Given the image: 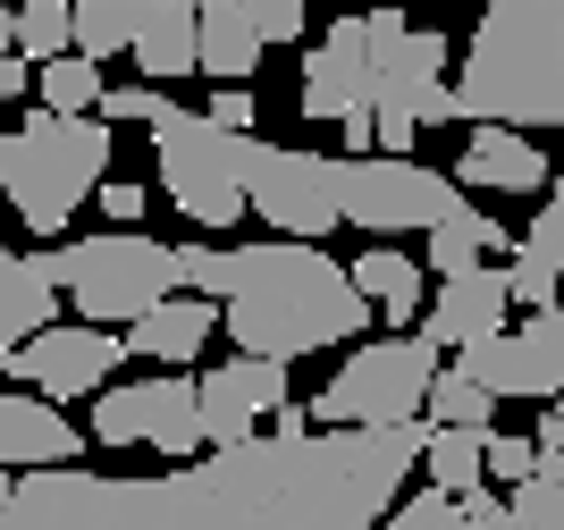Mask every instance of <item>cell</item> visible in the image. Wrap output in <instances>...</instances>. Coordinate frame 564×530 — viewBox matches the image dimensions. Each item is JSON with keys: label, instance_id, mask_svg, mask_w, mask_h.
<instances>
[{"label": "cell", "instance_id": "8fae6325", "mask_svg": "<svg viewBox=\"0 0 564 530\" xmlns=\"http://www.w3.org/2000/svg\"><path fill=\"white\" fill-rule=\"evenodd\" d=\"M455 363L480 379V388L497 396V404H540V396L564 388V295L540 303L522 328H489V337H471V346H455Z\"/></svg>", "mask_w": 564, "mask_h": 530}, {"label": "cell", "instance_id": "cb8c5ba5", "mask_svg": "<svg viewBox=\"0 0 564 530\" xmlns=\"http://www.w3.org/2000/svg\"><path fill=\"white\" fill-rule=\"evenodd\" d=\"M480 430H489V421H480ZM480 430H464V421H430L422 463H413V472H430V488H471V480H489V472H480Z\"/></svg>", "mask_w": 564, "mask_h": 530}, {"label": "cell", "instance_id": "74e56055", "mask_svg": "<svg viewBox=\"0 0 564 530\" xmlns=\"http://www.w3.org/2000/svg\"><path fill=\"white\" fill-rule=\"evenodd\" d=\"M556 9H564V0H556Z\"/></svg>", "mask_w": 564, "mask_h": 530}, {"label": "cell", "instance_id": "603a6c76", "mask_svg": "<svg viewBox=\"0 0 564 530\" xmlns=\"http://www.w3.org/2000/svg\"><path fill=\"white\" fill-rule=\"evenodd\" d=\"M506 530H564V446L506 488Z\"/></svg>", "mask_w": 564, "mask_h": 530}, {"label": "cell", "instance_id": "4316f807", "mask_svg": "<svg viewBox=\"0 0 564 530\" xmlns=\"http://www.w3.org/2000/svg\"><path fill=\"white\" fill-rule=\"evenodd\" d=\"M9 51H18L25 68L51 60V51H68V0H25V9H9Z\"/></svg>", "mask_w": 564, "mask_h": 530}, {"label": "cell", "instance_id": "7c38bea8", "mask_svg": "<svg viewBox=\"0 0 564 530\" xmlns=\"http://www.w3.org/2000/svg\"><path fill=\"white\" fill-rule=\"evenodd\" d=\"M118 363H127V337H110L101 321H76V328L43 321V328H25L18 346L0 354V370H18V388L51 396V404H68V396H94Z\"/></svg>", "mask_w": 564, "mask_h": 530}, {"label": "cell", "instance_id": "4dcf8cb0", "mask_svg": "<svg viewBox=\"0 0 564 530\" xmlns=\"http://www.w3.org/2000/svg\"><path fill=\"white\" fill-rule=\"evenodd\" d=\"M94 110L110 118V127H118V118H152V110H161V85H152V76H143V85H101Z\"/></svg>", "mask_w": 564, "mask_h": 530}, {"label": "cell", "instance_id": "2e32d148", "mask_svg": "<svg viewBox=\"0 0 564 530\" xmlns=\"http://www.w3.org/2000/svg\"><path fill=\"white\" fill-rule=\"evenodd\" d=\"M212 328H219V303L212 295L169 286L161 303H143L135 321H127V354H143V363H161V370H186L194 354L212 346Z\"/></svg>", "mask_w": 564, "mask_h": 530}, {"label": "cell", "instance_id": "836d02e7", "mask_svg": "<svg viewBox=\"0 0 564 530\" xmlns=\"http://www.w3.org/2000/svg\"><path fill=\"white\" fill-rule=\"evenodd\" d=\"M540 404H547V413H540V430H531V439H540V455H556V446H564V388L540 396Z\"/></svg>", "mask_w": 564, "mask_h": 530}, {"label": "cell", "instance_id": "6da1fadb", "mask_svg": "<svg viewBox=\"0 0 564 530\" xmlns=\"http://www.w3.org/2000/svg\"><path fill=\"white\" fill-rule=\"evenodd\" d=\"M430 413L321 421L286 396L253 439L212 446L161 480H94L76 463H25L9 488L18 530H371L422 463Z\"/></svg>", "mask_w": 564, "mask_h": 530}, {"label": "cell", "instance_id": "52a82bcc", "mask_svg": "<svg viewBox=\"0 0 564 530\" xmlns=\"http://www.w3.org/2000/svg\"><path fill=\"white\" fill-rule=\"evenodd\" d=\"M329 185H337V219H354L371 236H404L464 210V185L404 161V152H346V161H329Z\"/></svg>", "mask_w": 564, "mask_h": 530}, {"label": "cell", "instance_id": "5b68a950", "mask_svg": "<svg viewBox=\"0 0 564 530\" xmlns=\"http://www.w3.org/2000/svg\"><path fill=\"white\" fill-rule=\"evenodd\" d=\"M51 278H59V303H76L85 321L101 328H127L143 303H161L177 286V253H169L161 236H68L59 253H51Z\"/></svg>", "mask_w": 564, "mask_h": 530}, {"label": "cell", "instance_id": "9c48e42d", "mask_svg": "<svg viewBox=\"0 0 564 530\" xmlns=\"http://www.w3.org/2000/svg\"><path fill=\"white\" fill-rule=\"evenodd\" d=\"M430 370H438V346H430V337H404V328L397 337H371V346H354L346 370L321 388L312 421H404V413H422Z\"/></svg>", "mask_w": 564, "mask_h": 530}, {"label": "cell", "instance_id": "8992f818", "mask_svg": "<svg viewBox=\"0 0 564 530\" xmlns=\"http://www.w3.org/2000/svg\"><path fill=\"white\" fill-rule=\"evenodd\" d=\"M143 127H152V161H161L169 203L212 236L236 228V219H245V185H236V136H245V127H219V118L177 110V101H161Z\"/></svg>", "mask_w": 564, "mask_h": 530}, {"label": "cell", "instance_id": "9a60e30c", "mask_svg": "<svg viewBox=\"0 0 564 530\" xmlns=\"http://www.w3.org/2000/svg\"><path fill=\"white\" fill-rule=\"evenodd\" d=\"M556 169L540 161L531 127H506V118H471V143L455 161V185L464 194H547Z\"/></svg>", "mask_w": 564, "mask_h": 530}, {"label": "cell", "instance_id": "44dd1931", "mask_svg": "<svg viewBox=\"0 0 564 530\" xmlns=\"http://www.w3.org/2000/svg\"><path fill=\"white\" fill-rule=\"evenodd\" d=\"M346 278L362 286V303H371V312H379L388 328H413V312H422V295H430V286H422V261L388 253V245H371V253L354 261Z\"/></svg>", "mask_w": 564, "mask_h": 530}, {"label": "cell", "instance_id": "f546056e", "mask_svg": "<svg viewBox=\"0 0 564 530\" xmlns=\"http://www.w3.org/2000/svg\"><path fill=\"white\" fill-rule=\"evenodd\" d=\"M379 522H397V530H447V522H455V488H422L413 506L397 497V506L379 513Z\"/></svg>", "mask_w": 564, "mask_h": 530}, {"label": "cell", "instance_id": "8d00e7d4", "mask_svg": "<svg viewBox=\"0 0 564 530\" xmlns=\"http://www.w3.org/2000/svg\"><path fill=\"white\" fill-rule=\"evenodd\" d=\"M0 210H9V203H0Z\"/></svg>", "mask_w": 564, "mask_h": 530}, {"label": "cell", "instance_id": "30bf717a", "mask_svg": "<svg viewBox=\"0 0 564 530\" xmlns=\"http://www.w3.org/2000/svg\"><path fill=\"white\" fill-rule=\"evenodd\" d=\"M101 446H152V455L186 463L203 455V413H194V379H127V388H94V430Z\"/></svg>", "mask_w": 564, "mask_h": 530}, {"label": "cell", "instance_id": "ffe728a7", "mask_svg": "<svg viewBox=\"0 0 564 530\" xmlns=\"http://www.w3.org/2000/svg\"><path fill=\"white\" fill-rule=\"evenodd\" d=\"M194 68L219 76V85H228V76H245V85H253V68H261V34L236 18L228 0H194Z\"/></svg>", "mask_w": 564, "mask_h": 530}, {"label": "cell", "instance_id": "e0dca14e", "mask_svg": "<svg viewBox=\"0 0 564 530\" xmlns=\"http://www.w3.org/2000/svg\"><path fill=\"white\" fill-rule=\"evenodd\" d=\"M85 430H68V413L34 388H0V463L25 472V463H76L85 455Z\"/></svg>", "mask_w": 564, "mask_h": 530}, {"label": "cell", "instance_id": "277c9868", "mask_svg": "<svg viewBox=\"0 0 564 530\" xmlns=\"http://www.w3.org/2000/svg\"><path fill=\"white\" fill-rule=\"evenodd\" d=\"M110 169V118L101 110H34L0 136V203L34 236H68L76 203Z\"/></svg>", "mask_w": 564, "mask_h": 530}, {"label": "cell", "instance_id": "f1b7e54d", "mask_svg": "<svg viewBox=\"0 0 564 530\" xmlns=\"http://www.w3.org/2000/svg\"><path fill=\"white\" fill-rule=\"evenodd\" d=\"M531 463H540V439H497V430H480V472H489V480L514 488Z\"/></svg>", "mask_w": 564, "mask_h": 530}, {"label": "cell", "instance_id": "d590c367", "mask_svg": "<svg viewBox=\"0 0 564 530\" xmlns=\"http://www.w3.org/2000/svg\"><path fill=\"white\" fill-rule=\"evenodd\" d=\"M346 9H362V0H346Z\"/></svg>", "mask_w": 564, "mask_h": 530}, {"label": "cell", "instance_id": "ac0fdd59", "mask_svg": "<svg viewBox=\"0 0 564 530\" xmlns=\"http://www.w3.org/2000/svg\"><path fill=\"white\" fill-rule=\"evenodd\" d=\"M59 321V278H51V253H9L0 245V354L18 346L25 328Z\"/></svg>", "mask_w": 564, "mask_h": 530}, {"label": "cell", "instance_id": "7402d4cb", "mask_svg": "<svg viewBox=\"0 0 564 530\" xmlns=\"http://www.w3.org/2000/svg\"><path fill=\"white\" fill-rule=\"evenodd\" d=\"M430 270L447 278V270H471V261H489V253H506V228L497 219H480V210H447V219H430Z\"/></svg>", "mask_w": 564, "mask_h": 530}, {"label": "cell", "instance_id": "3957f363", "mask_svg": "<svg viewBox=\"0 0 564 530\" xmlns=\"http://www.w3.org/2000/svg\"><path fill=\"white\" fill-rule=\"evenodd\" d=\"M455 118L564 127V9L556 0H489L471 25L464 76L447 85Z\"/></svg>", "mask_w": 564, "mask_h": 530}, {"label": "cell", "instance_id": "7a4b0ae2", "mask_svg": "<svg viewBox=\"0 0 564 530\" xmlns=\"http://www.w3.org/2000/svg\"><path fill=\"white\" fill-rule=\"evenodd\" d=\"M177 286L219 303V321L245 354H279L304 363L321 346H354L371 337V303L346 278V261H329L312 236H270V245H177Z\"/></svg>", "mask_w": 564, "mask_h": 530}, {"label": "cell", "instance_id": "d6986e66", "mask_svg": "<svg viewBox=\"0 0 564 530\" xmlns=\"http://www.w3.org/2000/svg\"><path fill=\"white\" fill-rule=\"evenodd\" d=\"M135 68L152 85H177L194 76V0H143V25H135Z\"/></svg>", "mask_w": 564, "mask_h": 530}, {"label": "cell", "instance_id": "83f0119b", "mask_svg": "<svg viewBox=\"0 0 564 530\" xmlns=\"http://www.w3.org/2000/svg\"><path fill=\"white\" fill-rule=\"evenodd\" d=\"M228 9L261 34V51L270 43H304V0H228Z\"/></svg>", "mask_w": 564, "mask_h": 530}, {"label": "cell", "instance_id": "e575fe53", "mask_svg": "<svg viewBox=\"0 0 564 530\" xmlns=\"http://www.w3.org/2000/svg\"><path fill=\"white\" fill-rule=\"evenodd\" d=\"M9 488H18V472H9V463H0V522H9Z\"/></svg>", "mask_w": 564, "mask_h": 530}, {"label": "cell", "instance_id": "d4e9b609", "mask_svg": "<svg viewBox=\"0 0 564 530\" xmlns=\"http://www.w3.org/2000/svg\"><path fill=\"white\" fill-rule=\"evenodd\" d=\"M34 101H43V110H94L101 101V60H85L76 43L34 60Z\"/></svg>", "mask_w": 564, "mask_h": 530}, {"label": "cell", "instance_id": "ba28073f", "mask_svg": "<svg viewBox=\"0 0 564 530\" xmlns=\"http://www.w3.org/2000/svg\"><path fill=\"white\" fill-rule=\"evenodd\" d=\"M236 185H245V210L270 219L279 236H321L337 228V185H329V152H286V143H261L253 127L236 136Z\"/></svg>", "mask_w": 564, "mask_h": 530}, {"label": "cell", "instance_id": "1f68e13d", "mask_svg": "<svg viewBox=\"0 0 564 530\" xmlns=\"http://www.w3.org/2000/svg\"><path fill=\"white\" fill-rule=\"evenodd\" d=\"M203 118H219V127H253V118H261V101H253V85H245V76H228V85H219L212 101H203Z\"/></svg>", "mask_w": 564, "mask_h": 530}, {"label": "cell", "instance_id": "484cf974", "mask_svg": "<svg viewBox=\"0 0 564 530\" xmlns=\"http://www.w3.org/2000/svg\"><path fill=\"white\" fill-rule=\"evenodd\" d=\"M422 413H430V421H464V430H480V421H497V396L480 388L464 363H438V370H430Z\"/></svg>", "mask_w": 564, "mask_h": 530}, {"label": "cell", "instance_id": "4fadbf2b", "mask_svg": "<svg viewBox=\"0 0 564 530\" xmlns=\"http://www.w3.org/2000/svg\"><path fill=\"white\" fill-rule=\"evenodd\" d=\"M286 404V363L279 354H245L236 346L219 370H203L194 379V413H203V446H236L253 439L261 421Z\"/></svg>", "mask_w": 564, "mask_h": 530}, {"label": "cell", "instance_id": "5bb4252c", "mask_svg": "<svg viewBox=\"0 0 564 530\" xmlns=\"http://www.w3.org/2000/svg\"><path fill=\"white\" fill-rule=\"evenodd\" d=\"M506 270H489V261H471V270H447L438 278V303L422 295V337L438 354H455V346H471V337H489V328H506Z\"/></svg>", "mask_w": 564, "mask_h": 530}, {"label": "cell", "instance_id": "d6a6232c", "mask_svg": "<svg viewBox=\"0 0 564 530\" xmlns=\"http://www.w3.org/2000/svg\"><path fill=\"white\" fill-rule=\"evenodd\" d=\"M101 219H110V228H135L143 219V185H101Z\"/></svg>", "mask_w": 564, "mask_h": 530}]
</instances>
